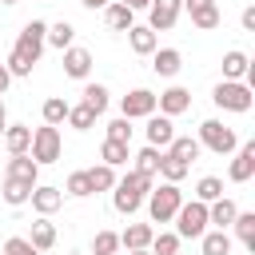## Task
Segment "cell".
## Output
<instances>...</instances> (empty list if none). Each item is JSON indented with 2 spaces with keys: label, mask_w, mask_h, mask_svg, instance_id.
Wrapping results in <instances>:
<instances>
[{
  "label": "cell",
  "mask_w": 255,
  "mask_h": 255,
  "mask_svg": "<svg viewBox=\"0 0 255 255\" xmlns=\"http://www.w3.org/2000/svg\"><path fill=\"white\" fill-rule=\"evenodd\" d=\"M179 203H183L179 183H159V187H151V191H147V215H151V223H171L175 211H179Z\"/></svg>",
  "instance_id": "6da1fadb"
},
{
  "label": "cell",
  "mask_w": 255,
  "mask_h": 255,
  "mask_svg": "<svg viewBox=\"0 0 255 255\" xmlns=\"http://www.w3.org/2000/svg\"><path fill=\"white\" fill-rule=\"evenodd\" d=\"M211 100H215V108H223V112H251L255 92H251L243 80H219V84L211 88Z\"/></svg>",
  "instance_id": "7a4b0ae2"
},
{
  "label": "cell",
  "mask_w": 255,
  "mask_h": 255,
  "mask_svg": "<svg viewBox=\"0 0 255 255\" xmlns=\"http://www.w3.org/2000/svg\"><path fill=\"white\" fill-rule=\"evenodd\" d=\"M195 139H199V147H207V151H215V155H231V151L239 147L235 128H227L223 120H203Z\"/></svg>",
  "instance_id": "3957f363"
},
{
  "label": "cell",
  "mask_w": 255,
  "mask_h": 255,
  "mask_svg": "<svg viewBox=\"0 0 255 255\" xmlns=\"http://www.w3.org/2000/svg\"><path fill=\"white\" fill-rule=\"evenodd\" d=\"M44 36H48V24H44V20H28V24L20 28V36H16V44H12V52L36 68V64H40V56H44Z\"/></svg>",
  "instance_id": "277c9868"
},
{
  "label": "cell",
  "mask_w": 255,
  "mask_h": 255,
  "mask_svg": "<svg viewBox=\"0 0 255 255\" xmlns=\"http://www.w3.org/2000/svg\"><path fill=\"white\" fill-rule=\"evenodd\" d=\"M28 151H32V159H36L40 167H44V163H56V159L64 155V135H60V128H48V124L36 128Z\"/></svg>",
  "instance_id": "5b68a950"
},
{
  "label": "cell",
  "mask_w": 255,
  "mask_h": 255,
  "mask_svg": "<svg viewBox=\"0 0 255 255\" xmlns=\"http://www.w3.org/2000/svg\"><path fill=\"white\" fill-rule=\"evenodd\" d=\"M207 231V203L191 199V203H179L175 211V235L179 239H199Z\"/></svg>",
  "instance_id": "8992f818"
},
{
  "label": "cell",
  "mask_w": 255,
  "mask_h": 255,
  "mask_svg": "<svg viewBox=\"0 0 255 255\" xmlns=\"http://www.w3.org/2000/svg\"><path fill=\"white\" fill-rule=\"evenodd\" d=\"M120 116L124 120H147V116H155V92L151 88H131L120 100Z\"/></svg>",
  "instance_id": "52a82bcc"
},
{
  "label": "cell",
  "mask_w": 255,
  "mask_h": 255,
  "mask_svg": "<svg viewBox=\"0 0 255 255\" xmlns=\"http://www.w3.org/2000/svg\"><path fill=\"white\" fill-rule=\"evenodd\" d=\"M147 28L151 32H167V28H175V20H179V12H183V0H151L147 4Z\"/></svg>",
  "instance_id": "ba28073f"
},
{
  "label": "cell",
  "mask_w": 255,
  "mask_h": 255,
  "mask_svg": "<svg viewBox=\"0 0 255 255\" xmlns=\"http://www.w3.org/2000/svg\"><path fill=\"white\" fill-rule=\"evenodd\" d=\"M187 108H191V92H187V88H179V84H171L167 92H159V96H155V112H159V116H167V120L183 116Z\"/></svg>",
  "instance_id": "9c48e42d"
},
{
  "label": "cell",
  "mask_w": 255,
  "mask_h": 255,
  "mask_svg": "<svg viewBox=\"0 0 255 255\" xmlns=\"http://www.w3.org/2000/svg\"><path fill=\"white\" fill-rule=\"evenodd\" d=\"M251 175H255V139L239 143V147H235V159H231V167H227V179H231V183H247Z\"/></svg>",
  "instance_id": "30bf717a"
},
{
  "label": "cell",
  "mask_w": 255,
  "mask_h": 255,
  "mask_svg": "<svg viewBox=\"0 0 255 255\" xmlns=\"http://www.w3.org/2000/svg\"><path fill=\"white\" fill-rule=\"evenodd\" d=\"M28 203H32V211H36V215H44V219H48V215H56V211L64 207V191H60V187H52V183H36Z\"/></svg>",
  "instance_id": "8fae6325"
},
{
  "label": "cell",
  "mask_w": 255,
  "mask_h": 255,
  "mask_svg": "<svg viewBox=\"0 0 255 255\" xmlns=\"http://www.w3.org/2000/svg\"><path fill=\"white\" fill-rule=\"evenodd\" d=\"M4 179H16V183L36 187V183H40V163H36L32 155H12L8 167H4Z\"/></svg>",
  "instance_id": "7c38bea8"
},
{
  "label": "cell",
  "mask_w": 255,
  "mask_h": 255,
  "mask_svg": "<svg viewBox=\"0 0 255 255\" xmlns=\"http://www.w3.org/2000/svg\"><path fill=\"white\" fill-rule=\"evenodd\" d=\"M143 135H147V147H159V151H163V147L175 139V124H171L167 116H147Z\"/></svg>",
  "instance_id": "4fadbf2b"
},
{
  "label": "cell",
  "mask_w": 255,
  "mask_h": 255,
  "mask_svg": "<svg viewBox=\"0 0 255 255\" xmlns=\"http://www.w3.org/2000/svg\"><path fill=\"white\" fill-rule=\"evenodd\" d=\"M88 72H92V52L80 48V44H72V48L64 52V76H72V80H88Z\"/></svg>",
  "instance_id": "5bb4252c"
},
{
  "label": "cell",
  "mask_w": 255,
  "mask_h": 255,
  "mask_svg": "<svg viewBox=\"0 0 255 255\" xmlns=\"http://www.w3.org/2000/svg\"><path fill=\"white\" fill-rule=\"evenodd\" d=\"M179 68H183L179 48H155V52H151V72H155V76L171 80V76H179Z\"/></svg>",
  "instance_id": "9a60e30c"
},
{
  "label": "cell",
  "mask_w": 255,
  "mask_h": 255,
  "mask_svg": "<svg viewBox=\"0 0 255 255\" xmlns=\"http://www.w3.org/2000/svg\"><path fill=\"white\" fill-rule=\"evenodd\" d=\"M4 147H8V155H28V147H32V128H28V124H8V128H4Z\"/></svg>",
  "instance_id": "2e32d148"
},
{
  "label": "cell",
  "mask_w": 255,
  "mask_h": 255,
  "mask_svg": "<svg viewBox=\"0 0 255 255\" xmlns=\"http://www.w3.org/2000/svg\"><path fill=\"white\" fill-rule=\"evenodd\" d=\"M163 151H167L171 159H179V163H187V167H191V163L199 159V151H203V147H199V139H195V135H175Z\"/></svg>",
  "instance_id": "e0dca14e"
},
{
  "label": "cell",
  "mask_w": 255,
  "mask_h": 255,
  "mask_svg": "<svg viewBox=\"0 0 255 255\" xmlns=\"http://www.w3.org/2000/svg\"><path fill=\"white\" fill-rule=\"evenodd\" d=\"M235 215H239V207H235V199H215V203H207V223H215V231H227L231 223H235Z\"/></svg>",
  "instance_id": "ac0fdd59"
},
{
  "label": "cell",
  "mask_w": 255,
  "mask_h": 255,
  "mask_svg": "<svg viewBox=\"0 0 255 255\" xmlns=\"http://www.w3.org/2000/svg\"><path fill=\"white\" fill-rule=\"evenodd\" d=\"M151 227L147 223H128L124 231H120V247H128V251H147L151 247Z\"/></svg>",
  "instance_id": "d6986e66"
},
{
  "label": "cell",
  "mask_w": 255,
  "mask_h": 255,
  "mask_svg": "<svg viewBox=\"0 0 255 255\" xmlns=\"http://www.w3.org/2000/svg\"><path fill=\"white\" fill-rule=\"evenodd\" d=\"M24 239H28V243H32L40 255H44V251H52V247H56V227H52V219H44V215H40Z\"/></svg>",
  "instance_id": "ffe728a7"
},
{
  "label": "cell",
  "mask_w": 255,
  "mask_h": 255,
  "mask_svg": "<svg viewBox=\"0 0 255 255\" xmlns=\"http://www.w3.org/2000/svg\"><path fill=\"white\" fill-rule=\"evenodd\" d=\"M128 44H131V52L135 56H151L159 44H155V32L147 28V24H131L128 28Z\"/></svg>",
  "instance_id": "44dd1931"
},
{
  "label": "cell",
  "mask_w": 255,
  "mask_h": 255,
  "mask_svg": "<svg viewBox=\"0 0 255 255\" xmlns=\"http://www.w3.org/2000/svg\"><path fill=\"white\" fill-rule=\"evenodd\" d=\"M104 24H108L112 32H128V28L135 24V12H131V8H124L120 0H112V4L104 8Z\"/></svg>",
  "instance_id": "7402d4cb"
},
{
  "label": "cell",
  "mask_w": 255,
  "mask_h": 255,
  "mask_svg": "<svg viewBox=\"0 0 255 255\" xmlns=\"http://www.w3.org/2000/svg\"><path fill=\"white\" fill-rule=\"evenodd\" d=\"M247 68H251V56L247 52H239V48L223 52V80H243Z\"/></svg>",
  "instance_id": "603a6c76"
},
{
  "label": "cell",
  "mask_w": 255,
  "mask_h": 255,
  "mask_svg": "<svg viewBox=\"0 0 255 255\" xmlns=\"http://www.w3.org/2000/svg\"><path fill=\"white\" fill-rule=\"evenodd\" d=\"M72 40H76V28H72L68 20H60V24H48V36H44V44H52L56 52H68V48H72Z\"/></svg>",
  "instance_id": "cb8c5ba5"
},
{
  "label": "cell",
  "mask_w": 255,
  "mask_h": 255,
  "mask_svg": "<svg viewBox=\"0 0 255 255\" xmlns=\"http://www.w3.org/2000/svg\"><path fill=\"white\" fill-rule=\"evenodd\" d=\"M80 104H88L96 116H104V112H108V104H112V92H108L104 84H92V80H88V84H84V100H80Z\"/></svg>",
  "instance_id": "d4e9b609"
},
{
  "label": "cell",
  "mask_w": 255,
  "mask_h": 255,
  "mask_svg": "<svg viewBox=\"0 0 255 255\" xmlns=\"http://www.w3.org/2000/svg\"><path fill=\"white\" fill-rule=\"evenodd\" d=\"M68 108H72V104H68L64 96H48V100H44V108H40V116H44V124H48V128H60V124L68 120Z\"/></svg>",
  "instance_id": "484cf974"
},
{
  "label": "cell",
  "mask_w": 255,
  "mask_h": 255,
  "mask_svg": "<svg viewBox=\"0 0 255 255\" xmlns=\"http://www.w3.org/2000/svg\"><path fill=\"white\" fill-rule=\"evenodd\" d=\"M199 251L203 255H231V235L227 231H203L199 235Z\"/></svg>",
  "instance_id": "4316f807"
},
{
  "label": "cell",
  "mask_w": 255,
  "mask_h": 255,
  "mask_svg": "<svg viewBox=\"0 0 255 255\" xmlns=\"http://www.w3.org/2000/svg\"><path fill=\"white\" fill-rule=\"evenodd\" d=\"M159 159H163V151H159V147H139V151H135V167H131V171H139V175H151V179H155V175H159Z\"/></svg>",
  "instance_id": "83f0119b"
},
{
  "label": "cell",
  "mask_w": 255,
  "mask_h": 255,
  "mask_svg": "<svg viewBox=\"0 0 255 255\" xmlns=\"http://www.w3.org/2000/svg\"><path fill=\"white\" fill-rule=\"evenodd\" d=\"M131 159V151H128V143H116V139H104V147H100V163H108V167H124Z\"/></svg>",
  "instance_id": "f1b7e54d"
},
{
  "label": "cell",
  "mask_w": 255,
  "mask_h": 255,
  "mask_svg": "<svg viewBox=\"0 0 255 255\" xmlns=\"http://www.w3.org/2000/svg\"><path fill=\"white\" fill-rule=\"evenodd\" d=\"M88 183H92V195H96V191H112V187H116V167H108V163L88 167Z\"/></svg>",
  "instance_id": "f546056e"
},
{
  "label": "cell",
  "mask_w": 255,
  "mask_h": 255,
  "mask_svg": "<svg viewBox=\"0 0 255 255\" xmlns=\"http://www.w3.org/2000/svg\"><path fill=\"white\" fill-rule=\"evenodd\" d=\"M0 199H4L8 207H24V203L32 199V187H28V183H16V179H4V187H0Z\"/></svg>",
  "instance_id": "4dcf8cb0"
},
{
  "label": "cell",
  "mask_w": 255,
  "mask_h": 255,
  "mask_svg": "<svg viewBox=\"0 0 255 255\" xmlns=\"http://www.w3.org/2000/svg\"><path fill=\"white\" fill-rule=\"evenodd\" d=\"M231 227H235V235H239V243H243L247 251H255V211H239Z\"/></svg>",
  "instance_id": "1f68e13d"
},
{
  "label": "cell",
  "mask_w": 255,
  "mask_h": 255,
  "mask_svg": "<svg viewBox=\"0 0 255 255\" xmlns=\"http://www.w3.org/2000/svg\"><path fill=\"white\" fill-rule=\"evenodd\" d=\"M195 199H199V203H215V199H223V179H219V175H203V179L195 183Z\"/></svg>",
  "instance_id": "d6a6232c"
},
{
  "label": "cell",
  "mask_w": 255,
  "mask_h": 255,
  "mask_svg": "<svg viewBox=\"0 0 255 255\" xmlns=\"http://www.w3.org/2000/svg\"><path fill=\"white\" fill-rule=\"evenodd\" d=\"M139 203H143V199H139V195H131L128 187H120V183L112 187V207H116L120 215H135V211H139Z\"/></svg>",
  "instance_id": "836d02e7"
},
{
  "label": "cell",
  "mask_w": 255,
  "mask_h": 255,
  "mask_svg": "<svg viewBox=\"0 0 255 255\" xmlns=\"http://www.w3.org/2000/svg\"><path fill=\"white\" fill-rule=\"evenodd\" d=\"M179 243H183V239H179L175 231H155L147 251H151V255H179Z\"/></svg>",
  "instance_id": "e575fe53"
},
{
  "label": "cell",
  "mask_w": 255,
  "mask_h": 255,
  "mask_svg": "<svg viewBox=\"0 0 255 255\" xmlns=\"http://www.w3.org/2000/svg\"><path fill=\"white\" fill-rule=\"evenodd\" d=\"M68 128H76V131H88L92 124H96V112L88 108V104H72L68 108V120H64Z\"/></svg>",
  "instance_id": "d590c367"
},
{
  "label": "cell",
  "mask_w": 255,
  "mask_h": 255,
  "mask_svg": "<svg viewBox=\"0 0 255 255\" xmlns=\"http://www.w3.org/2000/svg\"><path fill=\"white\" fill-rule=\"evenodd\" d=\"M116 183H120V187H128V191H131V195H139V199H147V191L155 187V183H151V175H139V171H128V175H124V179H116Z\"/></svg>",
  "instance_id": "8d00e7d4"
},
{
  "label": "cell",
  "mask_w": 255,
  "mask_h": 255,
  "mask_svg": "<svg viewBox=\"0 0 255 255\" xmlns=\"http://www.w3.org/2000/svg\"><path fill=\"white\" fill-rule=\"evenodd\" d=\"M219 20H223V16H219V8H215V4H207V8L191 12V24H195L199 32H215V28H219Z\"/></svg>",
  "instance_id": "74e56055"
},
{
  "label": "cell",
  "mask_w": 255,
  "mask_h": 255,
  "mask_svg": "<svg viewBox=\"0 0 255 255\" xmlns=\"http://www.w3.org/2000/svg\"><path fill=\"white\" fill-rule=\"evenodd\" d=\"M187 171H191L187 163H179V159H171V155L163 151V159H159V175H163V183H179Z\"/></svg>",
  "instance_id": "f35d334b"
},
{
  "label": "cell",
  "mask_w": 255,
  "mask_h": 255,
  "mask_svg": "<svg viewBox=\"0 0 255 255\" xmlns=\"http://www.w3.org/2000/svg\"><path fill=\"white\" fill-rule=\"evenodd\" d=\"M60 191H64V195H76V199H88V195H92L88 171H72V175H68V183H64Z\"/></svg>",
  "instance_id": "ab89813d"
},
{
  "label": "cell",
  "mask_w": 255,
  "mask_h": 255,
  "mask_svg": "<svg viewBox=\"0 0 255 255\" xmlns=\"http://www.w3.org/2000/svg\"><path fill=\"white\" fill-rule=\"evenodd\" d=\"M116 251H120V235H116V231H96L92 255H116Z\"/></svg>",
  "instance_id": "60d3db41"
},
{
  "label": "cell",
  "mask_w": 255,
  "mask_h": 255,
  "mask_svg": "<svg viewBox=\"0 0 255 255\" xmlns=\"http://www.w3.org/2000/svg\"><path fill=\"white\" fill-rule=\"evenodd\" d=\"M108 139H116V143H131V120L116 116V120L108 124Z\"/></svg>",
  "instance_id": "b9f144b4"
},
{
  "label": "cell",
  "mask_w": 255,
  "mask_h": 255,
  "mask_svg": "<svg viewBox=\"0 0 255 255\" xmlns=\"http://www.w3.org/2000/svg\"><path fill=\"white\" fill-rule=\"evenodd\" d=\"M4 255H40V251H36V247H32L24 235H12V239L4 243Z\"/></svg>",
  "instance_id": "7bdbcfd3"
},
{
  "label": "cell",
  "mask_w": 255,
  "mask_h": 255,
  "mask_svg": "<svg viewBox=\"0 0 255 255\" xmlns=\"http://www.w3.org/2000/svg\"><path fill=\"white\" fill-rule=\"evenodd\" d=\"M4 68H8V76H32V64L20 60L16 52H8V64H4Z\"/></svg>",
  "instance_id": "ee69618b"
},
{
  "label": "cell",
  "mask_w": 255,
  "mask_h": 255,
  "mask_svg": "<svg viewBox=\"0 0 255 255\" xmlns=\"http://www.w3.org/2000/svg\"><path fill=\"white\" fill-rule=\"evenodd\" d=\"M239 24H243V32H255V4H247V8H243Z\"/></svg>",
  "instance_id": "f6af8a7d"
},
{
  "label": "cell",
  "mask_w": 255,
  "mask_h": 255,
  "mask_svg": "<svg viewBox=\"0 0 255 255\" xmlns=\"http://www.w3.org/2000/svg\"><path fill=\"white\" fill-rule=\"evenodd\" d=\"M207 4H215V0H183L187 12H199V8H207Z\"/></svg>",
  "instance_id": "bcb514c9"
},
{
  "label": "cell",
  "mask_w": 255,
  "mask_h": 255,
  "mask_svg": "<svg viewBox=\"0 0 255 255\" xmlns=\"http://www.w3.org/2000/svg\"><path fill=\"white\" fill-rule=\"evenodd\" d=\"M8 84H12V76H8V68H4V64H0V96H4V92H8Z\"/></svg>",
  "instance_id": "7dc6e473"
},
{
  "label": "cell",
  "mask_w": 255,
  "mask_h": 255,
  "mask_svg": "<svg viewBox=\"0 0 255 255\" xmlns=\"http://www.w3.org/2000/svg\"><path fill=\"white\" fill-rule=\"evenodd\" d=\"M120 4H124V8H131V12H139V8H147L151 0H120Z\"/></svg>",
  "instance_id": "c3c4849f"
},
{
  "label": "cell",
  "mask_w": 255,
  "mask_h": 255,
  "mask_svg": "<svg viewBox=\"0 0 255 255\" xmlns=\"http://www.w3.org/2000/svg\"><path fill=\"white\" fill-rule=\"evenodd\" d=\"M80 4H84V8H92V12H96V8H108V4H112V0H80Z\"/></svg>",
  "instance_id": "681fc988"
},
{
  "label": "cell",
  "mask_w": 255,
  "mask_h": 255,
  "mask_svg": "<svg viewBox=\"0 0 255 255\" xmlns=\"http://www.w3.org/2000/svg\"><path fill=\"white\" fill-rule=\"evenodd\" d=\"M0 124H8V108H4V100H0Z\"/></svg>",
  "instance_id": "f907efd6"
},
{
  "label": "cell",
  "mask_w": 255,
  "mask_h": 255,
  "mask_svg": "<svg viewBox=\"0 0 255 255\" xmlns=\"http://www.w3.org/2000/svg\"><path fill=\"white\" fill-rule=\"evenodd\" d=\"M128 255H151V251H128Z\"/></svg>",
  "instance_id": "816d5d0a"
},
{
  "label": "cell",
  "mask_w": 255,
  "mask_h": 255,
  "mask_svg": "<svg viewBox=\"0 0 255 255\" xmlns=\"http://www.w3.org/2000/svg\"><path fill=\"white\" fill-rule=\"evenodd\" d=\"M4 128H8V124H0V139H4Z\"/></svg>",
  "instance_id": "f5cc1de1"
},
{
  "label": "cell",
  "mask_w": 255,
  "mask_h": 255,
  "mask_svg": "<svg viewBox=\"0 0 255 255\" xmlns=\"http://www.w3.org/2000/svg\"><path fill=\"white\" fill-rule=\"evenodd\" d=\"M0 4H16V0H0Z\"/></svg>",
  "instance_id": "db71d44e"
}]
</instances>
